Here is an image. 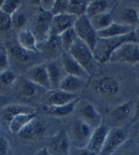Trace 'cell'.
Instances as JSON below:
<instances>
[{"label":"cell","mask_w":139,"mask_h":155,"mask_svg":"<svg viewBox=\"0 0 139 155\" xmlns=\"http://www.w3.org/2000/svg\"><path fill=\"white\" fill-rule=\"evenodd\" d=\"M128 42H138L135 31L133 33L113 38H99V41L93 50L95 59L97 62L105 63L108 62L110 56L122 44Z\"/></svg>","instance_id":"1"},{"label":"cell","mask_w":139,"mask_h":155,"mask_svg":"<svg viewBox=\"0 0 139 155\" xmlns=\"http://www.w3.org/2000/svg\"><path fill=\"white\" fill-rule=\"evenodd\" d=\"M94 128L80 118L73 121L67 131L72 147L86 148L91 138Z\"/></svg>","instance_id":"2"},{"label":"cell","mask_w":139,"mask_h":155,"mask_svg":"<svg viewBox=\"0 0 139 155\" xmlns=\"http://www.w3.org/2000/svg\"><path fill=\"white\" fill-rule=\"evenodd\" d=\"M69 53L82 65L90 76L95 73L97 61L95 59L93 50L85 42L78 38L72 48L70 49Z\"/></svg>","instance_id":"3"},{"label":"cell","mask_w":139,"mask_h":155,"mask_svg":"<svg viewBox=\"0 0 139 155\" xmlns=\"http://www.w3.org/2000/svg\"><path fill=\"white\" fill-rule=\"evenodd\" d=\"M109 62L132 65L139 63V43L128 42L122 44L110 56Z\"/></svg>","instance_id":"4"},{"label":"cell","mask_w":139,"mask_h":155,"mask_svg":"<svg viewBox=\"0 0 139 155\" xmlns=\"http://www.w3.org/2000/svg\"><path fill=\"white\" fill-rule=\"evenodd\" d=\"M73 28L78 38L85 42L92 50H94L97 41H99V35L93 27L90 19L86 15L78 18Z\"/></svg>","instance_id":"5"},{"label":"cell","mask_w":139,"mask_h":155,"mask_svg":"<svg viewBox=\"0 0 139 155\" xmlns=\"http://www.w3.org/2000/svg\"><path fill=\"white\" fill-rule=\"evenodd\" d=\"M52 20H53V15L50 11H46L42 8L39 9L33 30V33L37 38L39 45L43 44L50 36Z\"/></svg>","instance_id":"6"},{"label":"cell","mask_w":139,"mask_h":155,"mask_svg":"<svg viewBox=\"0 0 139 155\" xmlns=\"http://www.w3.org/2000/svg\"><path fill=\"white\" fill-rule=\"evenodd\" d=\"M76 108L79 114L78 118L88 124L94 129L104 123L100 112L96 110L95 105L90 101H79Z\"/></svg>","instance_id":"7"},{"label":"cell","mask_w":139,"mask_h":155,"mask_svg":"<svg viewBox=\"0 0 139 155\" xmlns=\"http://www.w3.org/2000/svg\"><path fill=\"white\" fill-rule=\"evenodd\" d=\"M127 139V134L120 127L111 128L99 155H113Z\"/></svg>","instance_id":"8"},{"label":"cell","mask_w":139,"mask_h":155,"mask_svg":"<svg viewBox=\"0 0 139 155\" xmlns=\"http://www.w3.org/2000/svg\"><path fill=\"white\" fill-rule=\"evenodd\" d=\"M26 78L33 82L37 87L47 91L51 90V84L46 63L35 64L26 71Z\"/></svg>","instance_id":"9"},{"label":"cell","mask_w":139,"mask_h":155,"mask_svg":"<svg viewBox=\"0 0 139 155\" xmlns=\"http://www.w3.org/2000/svg\"><path fill=\"white\" fill-rule=\"evenodd\" d=\"M72 148L67 131L62 129L55 134L49 140L47 149L51 155H69Z\"/></svg>","instance_id":"10"},{"label":"cell","mask_w":139,"mask_h":155,"mask_svg":"<svg viewBox=\"0 0 139 155\" xmlns=\"http://www.w3.org/2000/svg\"><path fill=\"white\" fill-rule=\"evenodd\" d=\"M60 61L66 74L82 78L85 80H87L90 77L88 73L69 52H62L60 57Z\"/></svg>","instance_id":"11"},{"label":"cell","mask_w":139,"mask_h":155,"mask_svg":"<svg viewBox=\"0 0 139 155\" xmlns=\"http://www.w3.org/2000/svg\"><path fill=\"white\" fill-rule=\"evenodd\" d=\"M94 90L106 97L116 96L120 91V83L117 79L110 76H101L93 82Z\"/></svg>","instance_id":"12"},{"label":"cell","mask_w":139,"mask_h":155,"mask_svg":"<svg viewBox=\"0 0 139 155\" xmlns=\"http://www.w3.org/2000/svg\"><path fill=\"white\" fill-rule=\"evenodd\" d=\"M110 129L111 128L105 123L101 124L99 126H97L96 128L93 130L91 138L86 148L99 155L106 143V140L108 138Z\"/></svg>","instance_id":"13"},{"label":"cell","mask_w":139,"mask_h":155,"mask_svg":"<svg viewBox=\"0 0 139 155\" xmlns=\"http://www.w3.org/2000/svg\"><path fill=\"white\" fill-rule=\"evenodd\" d=\"M77 17L72 15L70 13L61 14V15L53 16L52 26H51V35H60L64 32L72 29L77 21Z\"/></svg>","instance_id":"14"},{"label":"cell","mask_w":139,"mask_h":155,"mask_svg":"<svg viewBox=\"0 0 139 155\" xmlns=\"http://www.w3.org/2000/svg\"><path fill=\"white\" fill-rule=\"evenodd\" d=\"M131 114H134L133 101H125L111 110L108 114V117L113 124L120 125L126 122Z\"/></svg>","instance_id":"15"},{"label":"cell","mask_w":139,"mask_h":155,"mask_svg":"<svg viewBox=\"0 0 139 155\" xmlns=\"http://www.w3.org/2000/svg\"><path fill=\"white\" fill-rule=\"evenodd\" d=\"M47 124L40 120L34 119L19 134V136L24 140H35L43 137L47 134Z\"/></svg>","instance_id":"16"},{"label":"cell","mask_w":139,"mask_h":155,"mask_svg":"<svg viewBox=\"0 0 139 155\" xmlns=\"http://www.w3.org/2000/svg\"><path fill=\"white\" fill-rule=\"evenodd\" d=\"M17 38H18L17 39L18 44L23 49L34 54L40 52L39 43L33 31L29 29H22L19 32Z\"/></svg>","instance_id":"17"},{"label":"cell","mask_w":139,"mask_h":155,"mask_svg":"<svg viewBox=\"0 0 139 155\" xmlns=\"http://www.w3.org/2000/svg\"><path fill=\"white\" fill-rule=\"evenodd\" d=\"M46 66H47V74H48L50 84H51V89H58L60 82L67 75V74H63L65 71L60 63V61H58L56 60H53V61L51 60L46 63Z\"/></svg>","instance_id":"18"},{"label":"cell","mask_w":139,"mask_h":155,"mask_svg":"<svg viewBox=\"0 0 139 155\" xmlns=\"http://www.w3.org/2000/svg\"><path fill=\"white\" fill-rule=\"evenodd\" d=\"M79 98L78 95L65 92L61 89H51L47 93V105L50 106H62L71 103Z\"/></svg>","instance_id":"19"},{"label":"cell","mask_w":139,"mask_h":155,"mask_svg":"<svg viewBox=\"0 0 139 155\" xmlns=\"http://www.w3.org/2000/svg\"><path fill=\"white\" fill-rule=\"evenodd\" d=\"M134 31H135V28L122 24L118 21H114L105 30L97 33V35H99V38H113L129 35Z\"/></svg>","instance_id":"20"},{"label":"cell","mask_w":139,"mask_h":155,"mask_svg":"<svg viewBox=\"0 0 139 155\" xmlns=\"http://www.w3.org/2000/svg\"><path fill=\"white\" fill-rule=\"evenodd\" d=\"M86 86V80L79 78L73 75H66L60 84L59 89H61L65 92L78 95Z\"/></svg>","instance_id":"21"},{"label":"cell","mask_w":139,"mask_h":155,"mask_svg":"<svg viewBox=\"0 0 139 155\" xmlns=\"http://www.w3.org/2000/svg\"><path fill=\"white\" fill-rule=\"evenodd\" d=\"M41 45H43L42 51L45 53V55H47V57L51 58L52 61L57 57L60 58L62 52H64L61 47L60 35H50L48 39Z\"/></svg>","instance_id":"22"},{"label":"cell","mask_w":139,"mask_h":155,"mask_svg":"<svg viewBox=\"0 0 139 155\" xmlns=\"http://www.w3.org/2000/svg\"><path fill=\"white\" fill-rule=\"evenodd\" d=\"M36 119L35 111L23 112L14 117L8 123V129L13 134H20L32 121Z\"/></svg>","instance_id":"23"},{"label":"cell","mask_w":139,"mask_h":155,"mask_svg":"<svg viewBox=\"0 0 139 155\" xmlns=\"http://www.w3.org/2000/svg\"><path fill=\"white\" fill-rule=\"evenodd\" d=\"M8 53L9 57L19 64H26L34 59V53L29 52L20 47L19 44L9 43L8 48Z\"/></svg>","instance_id":"24"},{"label":"cell","mask_w":139,"mask_h":155,"mask_svg":"<svg viewBox=\"0 0 139 155\" xmlns=\"http://www.w3.org/2000/svg\"><path fill=\"white\" fill-rule=\"evenodd\" d=\"M120 21L122 24L131 26L133 28H136L139 25V17H138V10L136 7H124L119 13Z\"/></svg>","instance_id":"25"},{"label":"cell","mask_w":139,"mask_h":155,"mask_svg":"<svg viewBox=\"0 0 139 155\" xmlns=\"http://www.w3.org/2000/svg\"><path fill=\"white\" fill-rule=\"evenodd\" d=\"M79 98L72 101L71 103L62 105V106H50L46 105L44 107V110L47 114L52 116H57V117H64L67 115H70L73 114V110L76 109V106L79 102Z\"/></svg>","instance_id":"26"},{"label":"cell","mask_w":139,"mask_h":155,"mask_svg":"<svg viewBox=\"0 0 139 155\" xmlns=\"http://www.w3.org/2000/svg\"><path fill=\"white\" fill-rule=\"evenodd\" d=\"M34 110L21 104H8L2 108V118L8 124L17 115L23 112H33Z\"/></svg>","instance_id":"27"},{"label":"cell","mask_w":139,"mask_h":155,"mask_svg":"<svg viewBox=\"0 0 139 155\" xmlns=\"http://www.w3.org/2000/svg\"><path fill=\"white\" fill-rule=\"evenodd\" d=\"M91 21V23L93 27L95 28V30L99 33L102 30H105L106 28H108L110 24H112L114 22L112 14L109 11L99 14V15L94 16L92 18H89Z\"/></svg>","instance_id":"28"},{"label":"cell","mask_w":139,"mask_h":155,"mask_svg":"<svg viewBox=\"0 0 139 155\" xmlns=\"http://www.w3.org/2000/svg\"><path fill=\"white\" fill-rule=\"evenodd\" d=\"M109 2L106 0H94V1H89L86 16L88 18H92L94 16L99 15V14L104 13L108 11Z\"/></svg>","instance_id":"29"},{"label":"cell","mask_w":139,"mask_h":155,"mask_svg":"<svg viewBox=\"0 0 139 155\" xmlns=\"http://www.w3.org/2000/svg\"><path fill=\"white\" fill-rule=\"evenodd\" d=\"M89 1H83V0H70L68 13L80 18L86 15L87 7Z\"/></svg>","instance_id":"30"},{"label":"cell","mask_w":139,"mask_h":155,"mask_svg":"<svg viewBox=\"0 0 139 155\" xmlns=\"http://www.w3.org/2000/svg\"><path fill=\"white\" fill-rule=\"evenodd\" d=\"M38 87L36 84H34L33 82H31L29 79L24 78L21 79L19 84V93L23 97H34L38 90Z\"/></svg>","instance_id":"31"},{"label":"cell","mask_w":139,"mask_h":155,"mask_svg":"<svg viewBox=\"0 0 139 155\" xmlns=\"http://www.w3.org/2000/svg\"><path fill=\"white\" fill-rule=\"evenodd\" d=\"M60 38L61 47H62L63 51L69 52L70 49L72 48V47L77 41L78 36H77V34L74 30V28H72V29H70V30L64 32L63 34H61L60 35Z\"/></svg>","instance_id":"32"},{"label":"cell","mask_w":139,"mask_h":155,"mask_svg":"<svg viewBox=\"0 0 139 155\" xmlns=\"http://www.w3.org/2000/svg\"><path fill=\"white\" fill-rule=\"evenodd\" d=\"M21 6V1H18V0H4V3L0 10L7 14V15L12 17L17 13Z\"/></svg>","instance_id":"33"},{"label":"cell","mask_w":139,"mask_h":155,"mask_svg":"<svg viewBox=\"0 0 139 155\" xmlns=\"http://www.w3.org/2000/svg\"><path fill=\"white\" fill-rule=\"evenodd\" d=\"M16 81L17 75L10 70H7V71L0 74V87L9 88L16 83Z\"/></svg>","instance_id":"34"},{"label":"cell","mask_w":139,"mask_h":155,"mask_svg":"<svg viewBox=\"0 0 139 155\" xmlns=\"http://www.w3.org/2000/svg\"><path fill=\"white\" fill-rule=\"evenodd\" d=\"M69 8V1L67 0H57L54 2L53 8L51 9V14L53 16L61 15V14L68 13Z\"/></svg>","instance_id":"35"},{"label":"cell","mask_w":139,"mask_h":155,"mask_svg":"<svg viewBox=\"0 0 139 155\" xmlns=\"http://www.w3.org/2000/svg\"><path fill=\"white\" fill-rule=\"evenodd\" d=\"M12 17L0 10V32L8 33L12 27Z\"/></svg>","instance_id":"36"},{"label":"cell","mask_w":139,"mask_h":155,"mask_svg":"<svg viewBox=\"0 0 139 155\" xmlns=\"http://www.w3.org/2000/svg\"><path fill=\"white\" fill-rule=\"evenodd\" d=\"M9 56L6 48H0V74L8 70Z\"/></svg>","instance_id":"37"},{"label":"cell","mask_w":139,"mask_h":155,"mask_svg":"<svg viewBox=\"0 0 139 155\" xmlns=\"http://www.w3.org/2000/svg\"><path fill=\"white\" fill-rule=\"evenodd\" d=\"M69 155H99L95 152L90 150L88 148H75L72 147Z\"/></svg>","instance_id":"38"},{"label":"cell","mask_w":139,"mask_h":155,"mask_svg":"<svg viewBox=\"0 0 139 155\" xmlns=\"http://www.w3.org/2000/svg\"><path fill=\"white\" fill-rule=\"evenodd\" d=\"M26 17L23 14L16 13L15 15L12 16V25L15 28H21L26 23Z\"/></svg>","instance_id":"39"},{"label":"cell","mask_w":139,"mask_h":155,"mask_svg":"<svg viewBox=\"0 0 139 155\" xmlns=\"http://www.w3.org/2000/svg\"><path fill=\"white\" fill-rule=\"evenodd\" d=\"M9 145L8 140L4 137H0V155H7L8 152Z\"/></svg>","instance_id":"40"},{"label":"cell","mask_w":139,"mask_h":155,"mask_svg":"<svg viewBox=\"0 0 139 155\" xmlns=\"http://www.w3.org/2000/svg\"><path fill=\"white\" fill-rule=\"evenodd\" d=\"M138 120H139V98L134 104V114L132 117V123L136 122Z\"/></svg>","instance_id":"41"},{"label":"cell","mask_w":139,"mask_h":155,"mask_svg":"<svg viewBox=\"0 0 139 155\" xmlns=\"http://www.w3.org/2000/svg\"><path fill=\"white\" fill-rule=\"evenodd\" d=\"M34 155H51V154L48 151V150L47 149V147H44V148L39 149L38 150H36Z\"/></svg>","instance_id":"42"},{"label":"cell","mask_w":139,"mask_h":155,"mask_svg":"<svg viewBox=\"0 0 139 155\" xmlns=\"http://www.w3.org/2000/svg\"><path fill=\"white\" fill-rule=\"evenodd\" d=\"M113 155H136L134 151L132 150H123V151H121V152H115Z\"/></svg>","instance_id":"43"},{"label":"cell","mask_w":139,"mask_h":155,"mask_svg":"<svg viewBox=\"0 0 139 155\" xmlns=\"http://www.w3.org/2000/svg\"><path fill=\"white\" fill-rule=\"evenodd\" d=\"M5 103H6V100H5V97H2V96H0V107H4V106H6L5 105Z\"/></svg>","instance_id":"44"},{"label":"cell","mask_w":139,"mask_h":155,"mask_svg":"<svg viewBox=\"0 0 139 155\" xmlns=\"http://www.w3.org/2000/svg\"><path fill=\"white\" fill-rule=\"evenodd\" d=\"M135 33H136V35H137V39H138V43H139V26L135 29Z\"/></svg>","instance_id":"45"},{"label":"cell","mask_w":139,"mask_h":155,"mask_svg":"<svg viewBox=\"0 0 139 155\" xmlns=\"http://www.w3.org/2000/svg\"><path fill=\"white\" fill-rule=\"evenodd\" d=\"M3 3H4V0H0V9H1V8H2Z\"/></svg>","instance_id":"46"},{"label":"cell","mask_w":139,"mask_h":155,"mask_svg":"<svg viewBox=\"0 0 139 155\" xmlns=\"http://www.w3.org/2000/svg\"><path fill=\"white\" fill-rule=\"evenodd\" d=\"M136 8H137V10H138V17H139V3L137 4V6H136ZM139 26V25H138Z\"/></svg>","instance_id":"47"},{"label":"cell","mask_w":139,"mask_h":155,"mask_svg":"<svg viewBox=\"0 0 139 155\" xmlns=\"http://www.w3.org/2000/svg\"><path fill=\"white\" fill-rule=\"evenodd\" d=\"M137 143L139 144V135H138V137H137Z\"/></svg>","instance_id":"48"}]
</instances>
